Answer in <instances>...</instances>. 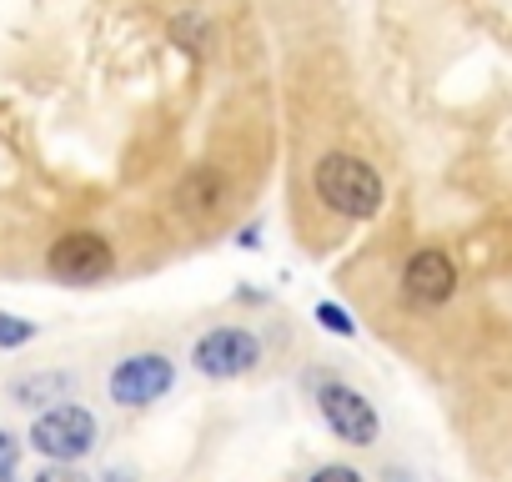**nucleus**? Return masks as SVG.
Returning a JSON list of instances; mask_svg holds the SVG:
<instances>
[{"mask_svg":"<svg viewBox=\"0 0 512 482\" xmlns=\"http://www.w3.org/2000/svg\"><path fill=\"white\" fill-rule=\"evenodd\" d=\"M312 186L347 221H372L382 211V201H387V186H382L377 166L352 156V151H327L317 161V171H312Z\"/></svg>","mask_w":512,"mask_h":482,"instance_id":"f257e3e1","label":"nucleus"},{"mask_svg":"<svg viewBox=\"0 0 512 482\" xmlns=\"http://www.w3.org/2000/svg\"><path fill=\"white\" fill-rule=\"evenodd\" d=\"M101 427H96V412L81 407V402H61V407H46L36 412L31 422V447L46 457V462H81L91 447H96Z\"/></svg>","mask_w":512,"mask_h":482,"instance_id":"f03ea898","label":"nucleus"},{"mask_svg":"<svg viewBox=\"0 0 512 482\" xmlns=\"http://www.w3.org/2000/svg\"><path fill=\"white\" fill-rule=\"evenodd\" d=\"M262 362V337L251 327H211L191 342V367L211 382H231V377H246Z\"/></svg>","mask_w":512,"mask_h":482,"instance_id":"7ed1b4c3","label":"nucleus"},{"mask_svg":"<svg viewBox=\"0 0 512 482\" xmlns=\"http://www.w3.org/2000/svg\"><path fill=\"white\" fill-rule=\"evenodd\" d=\"M176 387V362L166 352H131L111 367L106 392L116 407H151Z\"/></svg>","mask_w":512,"mask_h":482,"instance_id":"20e7f679","label":"nucleus"},{"mask_svg":"<svg viewBox=\"0 0 512 482\" xmlns=\"http://www.w3.org/2000/svg\"><path fill=\"white\" fill-rule=\"evenodd\" d=\"M317 412H322V422L332 427V437L347 442V447H372V442L382 437V417H377V407H372L357 387H347V382H322V392H317Z\"/></svg>","mask_w":512,"mask_h":482,"instance_id":"39448f33","label":"nucleus"},{"mask_svg":"<svg viewBox=\"0 0 512 482\" xmlns=\"http://www.w3.org/2000/svg\"><path fill=\"white\" fill-rule=\"evenodd\" d=\"M46 267H51V277H61V282H71V287H91V282L111 277L116 252H111V241L96 236V231H66V236L51 241Z\"/></svg>","mask_w":512,"mask_h":482,"instance_id":"423d86ee","label":"nucleus"},{"mask_svg":"<svg viewBox=\"0 0 512 482\" xmlns=\"http://www.w3.org/2000/svg\"><path fill=\"white\" fill-rule=\"evenodd\" d=\"M402 292H407L412 302H422V307H442V302L457 292V267H452V257L437 252V247L412 252V262H407V272H402Z\"/></svg>","mask_w":512,"mask_h":482,"instance_id":"0eeeda50","label":"nucleus"},{"mask_svg":"<svg viewBox=\"0 0 512 482\" xmlns=\"http://www.w3.org/2000/svg\"><path fill=\"white\" fill-rule=\"evenodd\" d=\"M71 387H76V377L71 372H31V377H16L11 382V397H16V407H46V402H71Z\"/></svg>","mask_w":512,"mask_h":482,"instance_id":"6e6552de","label":"nucleus"},{"mask_svg":"<svg viewBox=\"0 0 512 482\" xmlns=\"http://www.w3.org/2000/svg\"><path fill=\"white\" fill-rule=\"evenodd\" d=\"M36 322L16 317V312H0V352H16V347H31L36 342Z\"/></svg>","mask_w":512,"mask_h":482,"instance_id":"1a4fd4ad","label":"nucleus"},{"mask_svg":"<svg viewBox=\"0 0 512 482\" xmlns=\"http://www.w3.org/2000/svg\"><path fill=\"white\" fill-rule=\"evenodd\" d=\"M317 327L322 332H332V337H357V322H352V312L342 307V302H317Z\"/></svg>","mask_w":512,"mask_h":482,"instance_id":"9d476101","label":"nucleus"},{"mask_svg":"<svg viewBox=\"0 0 512 482\" xmlns=\"http://www.w3.org/2000/svg\"><path fill=\"white\" fill-rule=\"evenodd\" d=\"M0 482H21V442L0 427Z\"/></svg>","mask_w":512,"mask_h":482,"instance_id":"9b49d317","label":"nucleus"},{"mask_svg":"<svg viewBox=\"0 0 512 482\" xmlns=\"http://www.w3.org/2000/svg\"><path fill=\"white\" fill-rule=\"evenodd\" d=\"M31 482H91V477H86L76 462H51V467H41Z\"/></svg>","mask_w":512,"mask_h":482,"instance_id":"f8f14e48","label":"nucleus"},{"mask_svg":"<svg viewBox=\"0 0 512 482\" xmlns=\"http://www.w3.org/2000/svg\"><path fill=\"white\" fill-rule=\"evenodd\" d=\"M307 482H367L357 467H347V462H327V467H317Z\"/></svg>","mask_w":512,"mask_h":482,"instance_id":"ddd939ff","label":"nucleus"},{"mask_svg":"<svg viewBox=\"0 0 512 482\" xmlns=\"http://www.w3.org/2000/svg\"><path fill=\"white\" fill-rule=\"evenodd\" d=\"M176 36H181L186 51H201V46H206V26H201L196 16H181V21H176Z\"/></svg>","mask_w":512,"mask_h":482,"instance_id":"4468645a","label":"nucleus"},{"mask_svg":"<svg viewBox=\"0 0 512 482\" xmlns=\"http://www.w3.org/2000/svg\"><path fill=\"white\" fill-rule=\"evenodd\" d=\"M236 247H246V252H256V247H262V221L241 226V231H236Z\"/></svg>","mask_w":512,"mask_h":482,"instance_id":"2eb2a0df","label":"nucleus"},{"mask_svg":"<svg viewBox=\"0 0 512 482\" xmlns=\"http://www.w3.org/2000/svg\"><path fill=\"white\" fill-rule=\"evenodd\" d=\"M387 482H412V472H402V467H387Z\"/></svg>","mask_w":512,"mask_h":482,"instance_id":"dca6fc26","label":"nucleus"},{"mask_svg":"<svg viewBox=\"0 0 512 482\" xmlns=\"http://www.w3.org/2000/svg\"><path fill=\"white\" fill-rule=\"evenodd\" d=\"M101 482H131V477H121V472H106V477H101Z\"/></svg>","mask_w":512,"mask_h":482,"instance_id":"f3484780","label":"nucleus"}]
</instances>
